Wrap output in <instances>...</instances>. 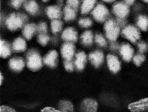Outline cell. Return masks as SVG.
Listing matches in <instances>:
<instances>
[{
	"mask_svg": "<svg viewBox=\"0 0 148 112\" xmlns=\"http://www.w3.org/2000/svg\"><path fill=\"white\" fill-rule=\"evenodd\" d=\"M95 40L96 42L101 47H106L107 45L106 40L101 34H97L95 38Z\"/></svg>",
	"mask_w": 148,
	"mask_h": 112,
	"instance_id": "obj_31",
	"label": "cell"
},
{
	"mask_svg": "<svg viewBox=\"0 0 148 112\" xmlns=\"http://www.w3.org/2000/svg\"><path fill=\"white\" fill-rule=\"evenodd\" d=\"M104 2H106L110 3L114 1H104Z\"/></svg>",
	"mask_w": 148,
	"mask_h": 112,
	"instance_id": "obj_44",
	"label": "cell"
},
{
	"mask_svg": "<svg viewBox=\"0 0 148 112\" xmlns=\"http://www.w3.org/2000/svg\"><path fill=\"white\" fill-rule=\"evenodd\" d=\"M27 19L28 18L25 14L13 13L8 17L5 23L7 28L9 30L14 31L24 26Z\"/></svg>",
	"mask_w": 148,
	"mask_h": 112,
	"instance_id": "obj_1",
	"label": "cell"
},
{
	"mask_svg": "<svg viewBox=\"0 0 148 112\" xmlns=\"http://www.w3.org/2000/svg\"><path fill=\"white\" fill-rule=\"evenodd\" d=\"M63 24V22L59 20H52L51 22V28L53 33L56 34L61 31Z\"/></svg>",
	"mask_w": 148,
	"mask_h": 112,
	"instance_id": "obj_27",
	"label": "cell"
},
{
	"mask_svg": "<svg viewBox=\"0 0 148 112\" xmlns=\"http://www.w3.org/2000/svg\"><path fill=\"white\" fill-rule=\"evenodd\" d=\"M62 38L67 42H75L77 39V32L73 27H67L62 32Z\"/></svg>",
	"mask_w": 148,
	"mask_h": 112,
	"instance_id": "obj_12",
	"label": "cell"
},
{
	"mask_svg": "<svg viewBox=\"0 0 148 112\" xmlns=\"http://www.w3.org/2000/svg\"><path fill=\"white\" fill-rule=\"evenodd\" d=\"M122 34L133 43H136L140 38V33L139 30L133 26L129 25L125 27L122 31Z\"/></svg>",
	"mask_w": 148,
	"mask_h": 112,
	"instance_id": "obj_4",
	"label": "cell"
},
{
	"mask_svg": "<svg viewBox=\"0 0 148 112\" xmlns=\"http://www.w3.org/2000/svg\"><path fill=\"white\" fill-rule=\"evenodd\" d=\"M46 13L48 17L53 20H58L62 16L60 7L57 5H51L47 7L46 9Z\"/></svg>",
	"mask_w": 148,
	"mask_h": 112,
	"instance_id": "obj_16",
	"label": "cell"
},
{
	"mask_svg": "<svg viewBox=\"0 0 148 112\" xmlns=\"http://www.w3.org/2000/svg\"><path fill=\"white\" fill-rule=\"evenodd\" d=\"M148 107V98H146L130 103L128 105V108L131 111L139 112L144 111Z\"/></svg>",
	"mask_w": 148,
	"mask_h": 112,
	"instance_id": "obj_9",
	"label": "cell"
},
{
	"mask_svg": "<svg viewBox=\"0 0 148 112\" xmlns=\"http://www.w3.org/2000/svg\"><path fill=\"white\" fill-rule=\"evenodd\" d=\"M87 61V55L84 51L79 52L76 55V59L74 65L76 68L79 71L84 69Z\"/></svg>",
	"mask_w": 148,
	"mask_h": 112,
	"instance_id": "obj_15",
	"label": "cell"
},
{
	"mask_svg": "<svg viewBox=\"0 0 148 112\" xmlns=\"http://www.w3.org/2000/svg\"><path fill=\"white\" fill-rule=\"evenodd\" d=\"M81 107L84 112H97L98 103L93 99H85L82 103Z\"/></svg>",
	"mask_w": 148,
	"mask_h": 112,
	"instance_id": "obj_13",
	"label": "cell"
},
{
	"mask_svg": "<svg viewBox=\"0 0 148 112\" xmlns=\"http://www.w3.org/2000/svg\"><path fill=\"white\" fill-rule=\"evenodd\" d=\"M79 25L83 27H90L92 24V20L89 18L81 19L79 22Z\"/></svg>",
	"mask_w": 148,
	"mask_h": 112,
	"instance_id": "obj_33",
	"label": "cell"
},
{
	"mask_svg": "<svg viewBox=\"0 0 148 112\" xmlns=\"http://www.w3.org/2000/svg\"><path fill=\"white\" fill-rule=\"evenodd\" d=\"M92 13L96 20L102 22L105 20L108 17L109 10L104 5L99 4L95 7Z\"/></svg>",
	"mask_w": 148,
	"mask_h": 112,
	"instance_id": "obj_5",
	"label": "cell"
},
{
	"mask_svg": "<svg viewBox=\"0 0 148 112\" xmlns=\"http://www.w3.org/2000/svg\"><path fill=\"white\" fill-rule=\"evenodd\" d=\"M104 30L106 31V36L111 41L116 40L119 34V26L112 20H108L104 24Z\"/></svg>",
	"mask_w": 148,
	"mask_h": 112,
	"instance_id": "obj_3",
	"label": "cell"
},
{
	"mask_svg": "<svg viewBox=\"0 0 148 112\" xmlns=\"http://www.w3.org/2000/svg\"><path fill=\"white\" fill-rule=\"evenodd\" d=\"M60 52L64 60H72L75 54V46L71 42H66L62 44Z\"/></svg>",
	"mask_w": 148,
	"mask_h": 112,
	"instance_id": "obj_6",
	"label": "cell"
},
{
	"mask_svg": "<svg viewBox=\"0 0 148 112\" xmlns=\"http://www.w3.org/2000/svg\"><path fill=\"white\" fill-rule=\"evenodd\" d=\"M11 50L10 45L6 41H0V55L1 58H6L11 55Z\"/></svg>",
	"mask_w": 148,
	"mask_h": 112,
	"instance_id": "obj_20",
	"label": "cell"
},
{
	"mask_svg": "<svg viewBox=\"0 0 148 112\" xmlns=\"http://www.w3.org/2000/svg\"><path fill=\"white\" fill-rule=\"evenodd\" d=\"M64 19L66 21L73 20L76 17V11L73 8L66 5L63 9Z\"/></svg>",
	"mask_w": 148,
	"mask_h": 112,
	"instance_id": "obj_23",
	"label": "cell"
},
{
	"mask_svg": "<svg viewBox=\"0 0 148 112\" xmlns=\"http://www.w3.org/2000/svg\"><path fill=\"white\" fill-rule=\"evenodd\" d=\"M37 26L34 23L25 25L22 31V34L27 40H30L37 31Z\"/></svg>",
	"mask_w": 148,
	"mask_h": 112,
	"instance_id": "obj_19",
	"label": "cell"
},
{
	"mask_svg": "<svg viewBox=\"0 0 148 112\" xmlns=\"http://www.w3.org/2000/svg\"><path fill=\"white\" fill-rule=\"evenodd\" d=\"M0 112H16L14 109L8 106L2 105L0 107Z\"/></svg>",
	"mask_w": 148,
	"mask_h": 112,
	"instance_id": "obj_37",
	"label": "cell"
},
{
	"mask_svg": "<svg viewBox=\"0 0 148 112\" xmlns=\"http://www.w3.org/2000/svg\"><path fill=\"white\" fill-rule=\"evenodd\" d=\"M137 25L143 31L147 30L148 29V18L145 16L138 17Z\"/></svg>",
	"mask_w": 148,
	"mask_h": 112,
	"instance_id": "obj_26",
	"label": "cell"
},
{
	"mask_svg": "<svg viewBox=\"0 0 148 112\" xmlns=\"http://www.w3.org/2000/svg\"><path fill=\"white\" fill-rule=\"evenodd\" d=\"M107 63L109 69L113 73H117L121 69V64L118 58L114 55H109L107 56Z\"/></svg>",
	"mask_w": 148,
	"mask_h": 112,
	"instance_id": "obj_11",
	"label": "cell"
},
{
	"mask_svg": "<svg viewBox=\"0 0 148 112\" xmlns=\"http://www.w3.org/2000/svg\"><path fill=\"white\" fill-rule=\"evenodd\" d=\"M0 78H1V79H0V83H1V85L2 84L3 81V76L1 72Z\"/></svg>",
	"mask_w": 148,
	"mask_h": 112,
	"instance_id": "obj_42",
	"label": "cell"
},
{
	"mask_svg": "<svg viewBox=\"0 0 148 112\" xmlns=\"http://www.w3.org/2000/svg\"><path fill=\"white\" fill-rule=\"evenodd\" d=\"M38 41L41 45L45 46L50 40V37L46 34H40L38 36Z\"/></svg>",
	"mask_w": 148,
	"mask_h": 112,
	"instance_id": "obj_28",
	"label": "cell"
},
{
	"mask_svg": "<svg viewBox=\"0 0 148 112\" xmlns=\"http://www.w3.org/2000/svg\"><path fill=\"white\" fill-rule=\"evenodd\" d=\"M134 1L130 0V1H125V2L127 4V5H130L134 3Z\"/></svg>",
	"mask_w": 148,
	"mask_h": 112,
	"instance_id": "obj_41",
	"label": "cell"
},
{
	"mask_svg": "<svg viewBox=\"0 0 148 112\" xmlns=\"http://www.w3.org/2000/svg\"><path fill=\"white\" fill-rule=\"evenodd\" d=\"M133 62L136 65L139 66L142 63L145 61V57L144 55L138 54L134 55L133 57Z\"/></svg>",
	"mask_w": 148,
	"mask_h": 112,
	"instance_id": "obj_29",
	"label": "cell"
},
{
	"mask_svg": "<svg viewBox=\"0 0 148 112\" xmlns=\"http://www.w3.org/2000/svg\"><path fill=\"white\" fill-rule=\"evenodd\" d=\"M37 31L40 34H46L47 31V24L44 22L40 23L37 26Z\"/></svg>",
	"mask_w": 148,
	"mask_h": 112,
	"instance_id": "obj_32",
	"label": "cell"
},
{
	"mask_svg": "<svg viewBox=\"0 0 148 112\" xmlns=\"http://www.w3.org/2000/svg\"><path fill=\"white\" fill-rule=\"evenodd\" d=\"M65 70L69 72H72L74 69V63L72 60H64L63 62Z\"/></svg>",
	"mask_w": 148,
	"mask_h": 112,
	"instance_id": "obj_30",
	"label": "cell"
},
{
	"mask_svg": "<svg viewBox=\"0 0 148 112\" xmlns=\"http://www.w3.org/2000/svg\"><path fill=\"white\" fill-rule=\"evenodd\" d=\"M27 48L26 41L21 37H18L14 40L12 44V50L14 52L25 51Z\"/></svg>",
	"mask_w": 148,
	"mask_h": 112,
	"instance_id": "obj_18",
	"label": "cell"
},
{
	"mask_svg": "<svg viewBox=\"0 0 148 112\" xmlns=\"http://www.w3.org/2000/svg\"><path fill=\"white\" fill-rule=\"evenodd\" d=\"M62 2H63V1H58L59 5L60 6H61V5H62Z\"/></svg>",
	"mask_w": 148,
	"mask_h": 112,
	"instance_id": "obj_43",
	"label": "cell"
},
{
	"mask_svg": "<svg viewBox=\"0 0 148 112\" xmlns=\"http://www.w3.org/2000/svg\"><path fill=\"white\" fill-rule=\"evenodd\" d=\"M41 112H61L59 110L54 109L52 107H45L41 110Z\"/></svg>",
	"mask_w": 148,
	"mask_h": 112,
	"instance_id": "obj_39",
	"label": "cell"
},
{
	"mask_svg": "<svg viewBox=\"0 0 148 112\" xmlns=\"http://www.w3.org/2000/svg\"><path fill=\"white\" fill-rule=\"evenodd\" d=\"M24 7L26 11L32 15L36 13L39 8L38 4L34 1H25Z\"/></svg>",
	"mask_w": 148,
	"mask_h": 112,
	"instance_id": "obj_21",
	"label": "cell"
},
{
	"mask_svg": "<svg viewBox=\"0 0 148 112\" xmlns=\"http://www.w3.org/2000/svg\"><path fill=\"white\" fill-rule=\"evenodd\" d=\"M138 46L139 52L141 53L145 52L147 50V45L145 42H139L138 43Z\"/></svg>",
	"mask_w": 148,
	"mask_h": 112,
	"instance_id": "obj_35",
	"label": "cell"
},
{
	"mask_svg": "<svg viewBox=\"0 0 148 112\" xmlns=\"http://www.w3.org/2000/svg\"><path fill=\"white\" fill-rule=\"evenodd\" d=\"M119 47V45L118 44L115 43H112L110 45V48L113 50H116Z\"/></svg>",
	"mask_w": 148,
	"mask_h": 112,
	"instance_id": "obj_40",
	"label": "cell"
},
{
	"mask_svg": "<svg viewBox=\"0 0 148 112\" xmlns=\"http://www.w3.org/2000/svg\"><path fill=\"white\" fill-rule=\"evenodd\" d=\"M58 108L61 112H74L73 105L67 101H62L58 104Z\"/></svg>",
	"mask_w": 148,
	"mask_h": 112,
	"instance_id": "obj_22",
	"label": "cell"
},
{
	"mask_svg": "<svg viewBox=\"0 0 148 112\" xmlns=\"http://www.w3.org/2000/svg\"><path fill=\"white\" fill-rule=\"evenodd\" d=\"M58 53L55 50L51 51L43 58V63L47 66L54 68L58 64Z\"/></svg>",
	"mask_w": 148,
	"mask_h": 112,
	"instance_id": "obj_8",
	"label": "cell"
},
{
	"mask_svg": "<svg viewBox=\"0 0 148 112\" xmlns=\"http://www.w3.org/2000/svg\"><path fill=\"white\" fill-rule=\"evenodd\" d=\"M89 60L91 63L95 67H98L103 62L104 60V55L100 51H96L92 53L89 56Z\"/></svg>",
	"mask_w": 148,
	"mask_h": 112,
	"instance_id": "obj_17",
	"label": "cell"
},
{
	"mask_svg": "<svg viewBox=\"0 0 148 112\" xmlns=\"http://www.w3.org/2000/svg\"><path fill=\"white\" fill-rule=\"evenodd\" d=\"M82 43L86 46H89L92 44L93 35L92 32L90 31L84 32L81 36Z\"/></svg>",
	"mask_w": 148,
	"mask_h": 112,
	"instance_id": "obj_24",
	"label": "cell"
},
{
	"mask_svg": "<svg viewBox=\"0 0 148 112\" xmlns=\"http://www.w3.org/2000/svg\"><path fill=\"white\" fill-rule=\"evenodd\" d=\"M126 23H127V22L124 19L118 18L116 20V24L118 26H120V27H124L126 25Z\"/></svg>",
	"mask_w": 148,
	"mask_h": 112,
	"instance_id": "obj_38",
	"label": "cell"
},
{
	"mask_svg": "<svg viewBox=\"0 0 148 112\" xmlns=\"http://www.w3.org/2000/svg\"><path fill=\"white\" fill-rule=\"evenodd\" d=\"M120 53L123 59L125 61L129 62L133 56L134 50L130 44L125 43L121 46Z\"/></svg>",
	"mask_w": 148,
	"mask_h": 112,
	"instance_id": "obj_14",
	"label": "cell"
},
{
	"mask_svg": "<svg viewBox=\"0 0 148 112\" xmlns=\"http://www.w3.org/2000/svg\"><path fill=\"white\" fill-rule=\"evenodd\" d=\"M44 1V2H47V1H46V0H45V1Z\"/></svg>",
	"mask_w": 148,
	"mask_h": 112,
	"instance_id": "obj_46",
	"label": "cell"
},
{
	"mask_svg": "<svg viewBox=\"0 0 148 112\" xmlns=\"http://www.w3.org/2000/svg\"><path fill=\"white\" fill-rule=\"evenodd\" d=\"M67 5L76 11L79 5V1L76 0H69L67 1Z\"/></svg>",
	"mask_w": 148,
	"mask_h": 112,
	"instance_id": "obj_34",
	"label": "cell"
},
{
	"mask_svg": "<svg viewBox=\"0 0 148 112\" xmlns=\"http://www.w3.org/2000/svg\"><path fill=\"white\" fill-rule=\"evenodd\" d=\"M113 11L119 18L124 19L129 14L130 9L126 4L118 3L114 5Z\"/></svg>",
	"mask_w": 148,
	"mask_h": 112,
	"instance_id": "obj_10",
	"label": "cell"
},
{
	"mask_svg": "<svg viewBox=\"0 0 148 112\" xmlns=\"http://www.w3.org/2000/svg\"><path fill=\"white\" fill-rule=\"evenodd\" d=\"M43 59L39 53L35 50H31L26 55V65L27 68L33 72L39 70L43 66Z\"/></svg>",
	"mask_w": 148,
	"mask_h": 112,
	"instance_id": "obj_2",
	"label": "cell"
},
{
	"mask_svg": "<svg viewBox=\"0 0 148 112\" xmlns=\"http://www.w3.org/2000/svg\"><path fill=\"white\" fill-rule=\"evenodd\" d=\"M96 1L93 0H86L83 1L81 6V13L87 14L89 13L94 6Z\"/></svg>",
	"mask_w": 148,
	"mask_h": 112,
	"instance_id": "obj_25",
	"label": "cell"
},
{
	"mask_svg": "<svg viewBox=\"0 0 148 112\" xmlns=\"http://www.w3.org/2000/svg\"><path fill=\"white\" fill-rule=\"evenodd\" d=\"M9 68L15 72H20L25 65L23 58L20 57H15L11 58L8 62Z\"/></svg>",
	"mask_w": 148,
	"mask_h": 112,
	"instance_id": "obj_7",
	"label": "cell"
},
{
	"mask_svg": "<svg viewBox=\"0 0 148 112\" xmlns=\"http://www.w3.org/2000/svg\"><path fill=\"white\" fill-rule=\"evenodd\" d=\"M24 1H25L22 0H14L11 1V4L14 8L18 9L20 7L21 5Z\"/></svg>",
	"mask_w": 148,
	"mask_h": 112,
	"instance_id": "obj_36",
	"label": "cell"
},
{
	"mask_svg": "<svg viewBox=\"0 0 148 112\" xmlns=\"http://www.w3.org/2000/svg\"><path fill=\"white\" fill-rule=\"evenodd\" d=\"M144 2H145L148 3V1H144Z\"/></svg>",
	"mask_w": 148,
	"mask_h": 112,
	"instance_id": "obj_45",
	"label": "cell"
}]
</instances>
